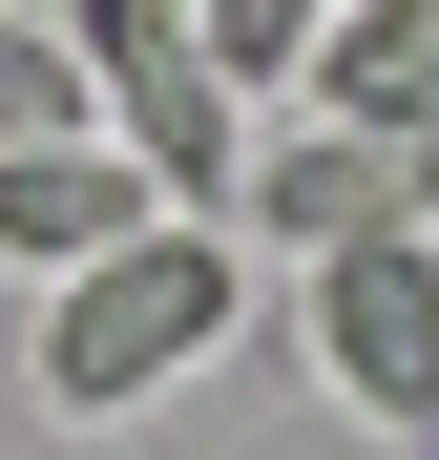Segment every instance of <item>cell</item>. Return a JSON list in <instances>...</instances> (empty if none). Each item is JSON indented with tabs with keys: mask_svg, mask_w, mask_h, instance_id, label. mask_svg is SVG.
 Masks as SVG:
<instances>
[{
	"mask_svg": "<svg viewBox=\"0 0 439 460\" xmlns=\"http://www.w3.org/2000/svg\"><path fill=\"white\" fill-rule=\"evenodd\" d=\"M231 314H251V272L209 252L189 209H146L126 252H84V272L42 293V419H146L168 376L231 356Z\"/></svg>",
	"mask_w": 439,
	"mask_h": 460,
	"instance_id": "cell-1",
	"label": "cell"
},
{
	"mask_svg": "<svg viewBox=\"0 0 439 460\" xmlns=\"http://www.w3.org/2000/svg\"><path fill=\"white\" fill-rule=\"evenodd\" d=\"M63 42H84V105H105V146H126V168L168 189L189 230L231 209V189H251V146H231V84H209V42H189V0H84Z\"/></svg>",
	"mask_w": 439,
	"mask_h": 460,
	"instance_id": "cell-2",
	"label": "cell"
},
{
	"mask_svg": "<svg viewBox=\"0 0 439 460\" xmlns=\"http://www.w3.org/2000/svg\"><path fill=\"white\" fill-rule=\"evenodd\" d=\"M314 376L356 398V439H439V230L314 252Z\"/></svg>",
	"mask_w": 439,
	"mask_h": 460,
	"instance_id": "cell-3",
	"label": "cell"
},
{
	"mask_svg": "<svg viewBox=\"0 0 439 460\" xmlns=\"http://www.w3.org/2000/svg\"><path fill=\"white\" fill-rule=\"evenodd\" d=\"M231 209L272 230V252H356V230H439V168H418V146H377V126H293Z\"/></svg>",
	"mask_w": 439,
	"mask_h": 460,
	"instance_id": "cell-4",
	"label": "cell"
},
{
	"mask_svg": "<svg viewBox=\"0 0 439 460\" xmlns=\"http://www.w3.org/2000/svg\"><path fill=\"white\" fill-rule=\"evenodd\" d=\"M293 84H314V126H377V146H439V0H335Z\"/></svg>",
	"mask_w": 439,
	"mask_h": 460,
	"instance_id": "cell-5",
	"label": "cell"
},
{
	"mask_svg": "<svg viewBox=\"0 0 439 460\" xmlns=\"http://www.w3.org/2000/svg\"><path fill=\"white\" fill-rule=\"evenodd\" d=\"M146 209H168V189H146L126 146H0V272H22V252L84 272V252H126Z\"/></svg>",
	"mask_w": 439,
	"mask_h": 460,
	"instance_id": "cell-6",
	"label": "cell"
},
{
	"mask_svg": "<svg viewBox=\"0 0 439 460\" xmlns=\"http://www.w3.org/2000/svg\"><path fill=\"white\" fill-rule=\"evenodd\" d=\"M0 146H105L84 42H63V22H0Z\"/></svg>",
	"mask_w": 439,
	"mask_h": 460,
	"instance_id": "cell-7",
	"label": "cell"
},
{
	"mask_svg": "<svg viewBox=\"0 0 439 460\" xmlns=\"http://www.w3.org/2000/svg\"><path fill=\"white\" fill-rule=\"evenodd\" d=\"M314 22H335V0H189L209 84H293V63H314Z\"/></svg>",
	"mask_w": 439,
	"mask_h": 460,
	"instance_id": "cell-8",
	"label": "cell"
},
{
	"mask_svg": "<svg viewBox=\"0 0 439 460\" xmlns=\"http://www.w3.org/2000/svg\"><path fill=\"white\" fill-rule=\"evenodd\" d=\"M0 22H22V0H0Z\"/></svg>",
	"mask_w": 439,
	"mask_h": 460,
	"instance_id": "cell-9",
	"label": "cell"
}]
</instances>
